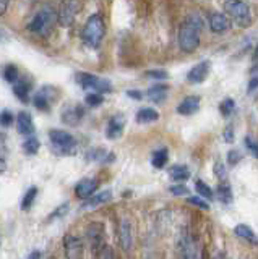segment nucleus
Here are the masks:
<instances>
[{"mask_svg": "<svg viewBox=\"0 0 258 259\" xmlns=\"http://www.w3.org/2000/svg\"><path fill=\"white\" fill-rule=\"evenodd\" d=\"M200 31H201V20L198 15H190L179 29V47L183 52L192 54L195 52L200 46Z\"/></svg>", "mask_w": 258, "mask_h": 259, "instance_id": "nucleus-1", "label": "nucleus"}, {"mask_svg": "<svg viewBox=\"0 0 258 259\" xmlns=\"http://www.w3.org/2000/svg\"><path fill=\"white\" fill-rule=\"evenodd\" d=\"M57 20H59V13L55 12L51 5H46L34 15V18L29 21L28 29L41 37H47L54 31Z\"/></svg>", "mask_w": 258, "mask_h": 259, "instance_id": "nucleus-2", "label": "nucleus"}, {"mask_svg": "<svg viewBox=\"0 0 258 259\" xmlns=\"http://www.w3.org/2000/svg\"><path fill=\"white\" fill-rule=\"evenodd\" d=\"M104 36H106V23H104L102 16L98 13L91 15L85 23V28L82 32L85 46H88L90 49H98L102 42Z\"/></svg>", "mask_w": 258, "mask_h": 259, "instance_id": "nucleus-3", "label": "nucleus"}, {"mask_svg": "<svg viewBox=\"0 0 258 259\" xmlns=\"http://www.w3.org/2000/svg\"><path fill=\"white\" fill-rule=\"evenodd\" d=\"M49 140L52 144V149L55 154L60 156H71L77 152V140L75 136L65 132V130H51L49 132Z\"/></svg>", "mask_w": 258, "mask_h": 259, "instance_id": "nucleus-4", "label": "nucleus"}, {"mask_svg": "<svg viewBox=\"0 0 258 259\" xmlns=\"http://www.w3.org/2000/svg\"><path fill=\"white\" fill-rule=\"evenodd\" d=\"M224 12L229 18L242 28H247L252 23V13L244 0H226Z\"/></svg>", "mask_w": 258, "mask_h": 259, "instance_id": "nucleus-5", "label": "nucleus"}, {"mask_svg": "<svg viewBox=\"0 0 258 259\" xmlns=\"http://www.w3.org/2000/svg\"><path fill=\"white\" fill-rule=\"evenodd\" d=\"M77 81L83 89H88L91 93L107 94L112 91V84L109 79H104L98 75H93V73H78Z\"/></svg>", "mask_w": 258, "mask_h": 259, "instance_id": "nucleus-6", "label": "nucleus"}, {"mask_svg": "<svg viewBox=\"0 0 258 259\" xmlns=\"http://www.w3.org/2000/svg\"><path fill=\"white\" fill-rule=\"evenodd\" d=\"M86 240L90 243L91 251L98 254L106 246V229H104L102 222H91L86 227Z\"/></svg>", "mask_w": 258, "mask_h": 259, "instance_id": "nucleus-7", "label": "nucleus"}, {"mask_svg": "<svg viewBox=\"0 0 258 259\" xmlns=\"http://www.w3.org/2000/svg\"><path fill=\"white\" fill-rule=\"evenodd\" d=\"M177 253L180 259H197V246L192 233L183 229L177 237Z\"/></svg>", "mask_w": 258, "mask_h": 259, "instance_id": "nucleus-8", "label": "nucleus"}, {"mask_svg": "<svg viewBox=\"0 0 258 259\" xmlns=\"http://www.w3.org/2000/svg\"><path fill=\"white\" fill-rule=\"evenodd\" d=\"M55 97H57V94H55V89L51 88V86H44L41 88L39 91L34 94L33 97V104H34V107L38 110H41V112H47L51 109V105L52 102L55 101Z\"/></svg>", "mask_w": 258, "mask_h": 259, "instance_id": "nucleus-9", "label": "nucleus"}, {"mask_svg": "<svg viewBox=\"0 0 258 259\" xmlns=\"http://www.w3.org/2000/svg\"><path fill=\"white\" fill-rule=\"evenodd\" d=\"M119 241H120V248H122L125 253H130L133 248V227L128 217H124L122 221H120Z\"/></svg>", "mask_w": 258, "mask_h": 259, "instance_id": "nucleus-10", "label": "nucleus"}, {"mask_svg": "<svg viewBox=\"0 0 258 259\" xmlns=\"http://www.w3.org/2000/svg\"><path fill=\"white\" fill-rule=\"evenodd\" d=\"M63 249H65L67 259H83V241L77 235H65Z\"/></svg>", "mask_w": 258, "mask_h": 259, "instance_id": "nucleus-11", "label": "nucleus"}, {"mask_svg": "<svg viewBox=\"0 0 258 259\" xmlns=\"http://www.w3.org/2000/svg\"><path fill=\"white\" fill-rule=\"evenodd\" d=\"M209 29L214 34H226L231 29V18L226 13L214 12L209 15Z\"/></svg>", "mask_w": 258, "mask_h": 259, "instance_id": "nucleus-12", "label": "nucleus"}, {"mask_svg": "<svg viewBox=\"0 0 258 259\" xmlns=\"http://www.w3.org/2000/svg\"><path fill=\"white\" fill-rule=\"evenodd\" d=\"M99 182L96 178H83L75 185V194L80 199H90L93 194H96V190H98Z\"/></svg>", "mask_w": 258, "mask_h": 259, "instance_id": "nucleus-13", "label": "nucleus"}, {"mask_svg": "<svg viewBox=\"0 0 258 259\" xmlns=\"http://www.w3.org/2000/svg\"><path fill=\"white\" fill-rule=\"evenodd\" d=\"M78 12V0H63L60 12H59V21L63 26H70L73 23Z\"/></svg>", "mask_w": 258, "mask_h": 259, "instance_id": "nucleus-14", "label": "nucleus"}, {"mask_svg": "<svg viewBox=\"0 0 258 259\" xmlns=\"http://www.w3.org/2000/svg\"><path fill=\"white\" fill-rule=\"evenodd\" d=\"M124 128H125V117L122 115V113H117V115L110 117L107 121L106 136L109 138V140H117V138L122 136Z\"/></svg>", "mask_w": 258, "mask_h": 259, "instance_id": "nucleus-15", "label": "nucleus"}, {"mask_svg": "<svg viewBox=\"0 0 258 259\" xmlns=\"http://www.w3.org/2000/svg\"><path fill=\"white\" fill-rule=\"evenodd\" d=\"M208 73H209V62L206 60L200 62L193 68H190V71L187 73V81L190 84H200L206 79Z\"/></svg>", "mask_w": 258, "mask_h": 259, "instance_id": "nucleus-16", "label": "nucleus"}, {"mask_svg": "<svg viewBox=\"0 0 258 259\" xmlns=\"http://www.w3.org/2000/svg\"><path fill=\"white\" fill-rule=\"evenodd\" d=\"M17 130L18 133L23 135V136H33L34 135V121H33V117H31L29 112H20L17 115Z\"/></svg>", "mask_w": 258, "mask_h": 259, "instance_id": "nucleus-17", "label": "nucleus"}, {"mask_svg": "<svg viewBox=\"0 0 258 259\" xmlns=\"http://www.w3.org/2000/svg\"><path fill=\"white\" fill-rule=\"evenodd\" d=\"M83 117H85V109L82 105H70V107H67L62 112V121L70 126H77Z\"/></svg>", "mask_w": 258, "mask_h": 259, "instance_id": "nucleus-18", "label": "nucleus"}, {"mask_svg": "<svg viewBox=\"0 0 258 259\" xmlns=\"http://www.w3.org/2000/svg\"><path fill=\"white\" fill-rule=\"evenodd\" d=\"M200 109V97L198 96H187L177 105V113L179 115H193Z\"/></svg>", "mask_w": 258, "mask_h": 259, "instance_id": "nucleus-19", "label": "nucleus"}, {"mask_svg": "<svg viewBox=\"0 0 258 259\" xmlns=\"http://www.w3.org/2000/svg\"><path fill=\"white\" fill-rule=\"evenodd\" d=\"M31 89H33V83H31L28 78H23V76L13 84V93L18 97V101H21V102L29 101Z\"/></svg>", "mask_w": 258, "mask_h": 259, "instance_id": "nucleus-20", "label": "nucleus"}, {"mask_svg": "<svg viewBox=\"0 0 258 259\" xmlns=\"http://www.w3.org/2000/svg\"><path fill=\"white\" fill-rule=\"evenodd\" d=\"M234 233L237 235L239 238L245 240L247 243H250V245L256 246L258 245V237L256 233L253 232V229L247 224H237L236 227H234Z\"/></svg>", "mask_w": 258, "mask_h": 259, "instance_id": "nucleus-21", "label": "nucleus"}, {"mask_svg": "<svg viewBox=\"0 0 258 259\" xmlns=\"http://www.w3.org/2000/svg\"><path fill=\"white\" fill-rule=\"evenodd\" d=\"M167 91H169V86L164 83H156L153 84L148 91H146V97L150 101H153L155 104H161L166 101L167 97Z\"/></svg>", "mask_w": 258, "mask_h": 259, "instance_id": "nucleus-22", "label": "nucleus"}, {"mask_svg": "<svg viewBox=\"0 0 258 259\" xmlns=\"http://www.w3.org/2000/svg\"><path fill=\"white\" fill-rule=\"evenodd\" d=\"M112 199V191L110 190H104L101 193H96L90 199H86V202H83V209H91V207H98L109 202Z\"/></svg>", "mask_w": 258, "mask_h": 259, "instance_id": "nucleus-23", "label": "nucleus"}, {"mask_svg": "<svg viewBox=\"0 0 258 259\" xmlns=\"http://www.w3.org/2000/svg\"><path fill=\"white\" fill-rule=\"evenodd\" d=\"M136 123H153V121H158L159 120V113L158 110L151 109V107H143L140 109L138 112H136Z\"/></svg>", "mask_w": 258, "mask_h": 259, "instance_id": "nucleus-24", "label": "nucleus"}, {"mask_svg": "<svg viewBox=\"0 0 258 259\" xmlns=\"http://www.w3.org/2000/svg\"><path fill=\"white\" fill-rule=\"evenodd\" d=\"M86 160L102 162V164H106V162L114 160V156L109 154L106 149H102V148H94V149H90V151L86 152Z\"/></svg>", "mask_w": 258, "mask_h": 259, "instance_id": "nucleus-25", "label": "nucleus"}, {"mask_svg": "<svg viewBox=\"0 0 258 259\" xmlns=\"http://www.w3.org/2000/svg\"><path fill=\"white\" fill-rule=\"evenodd\" d=\"M169 177L175 182H185L190 178V168L187 165H182V164L172 165L171 168H169Z\"/></svg>", "mask_w": 258, "mask_h": 259, "instance_id": "nucleus-26", "label": "nucleus"}, {"mask_svg": "<svg viewBox=\"0 0 258 259\" xmlns=\"http://www.w3.org/2000/svg\"><path fill=\"white\" fill-rule=\"evenodd\" d=\"M38 193H39V188L38 186H29V188L26 190V193H25V196H23V199H21V204H20V209L21 210H29L31 207H33V204H34V201H36V198H38Z\"/></svg>", "mask_w": 258, "mask_h": 259, "instance_id": "nucleus-27", "label": "nucleus"}, {"mask_svg": "<svg viewBox=\"0 0 258 259\" xmlns=\"http://www.w3.org/2000/svg\"><path fill=\"white\" fill-rule=\"evenodd\" d=\"M169 160V151L166 148L156 149L151 156V165L155 168H163Z\"/></svg>", "mask_w": 258, "mask_h": 259, "instance_id": "nucleus-28", "label": "nucleus"}, {"mask_svg": "<svg viewBox=\"0 0 258 259\" xmlns=\"http://www.w3.org/2000/svg\"><path fill=\"white\" fill-rule=\"evenodd\" d=\"M216 196L217 199H219L223 204H231L232 202V190H231V186L223 182L217 185V188H216Z\"/></svg>", "mask_w": 258, "mask_h": 259, "instance_id": "nucleus-29", "label": "nucleus"}, {"mask_svg": "<svg viewBox=\"0 0 258 259\" xmlns=\"http://www.w3.org/2000/svg\"><path fill=\"white\" fill-rule=\"evenodd\" d=\"M39 148H41V143H39V140L34 135L28 136L25 143H23V151H25V154H28V156H34V154H38Z\"/></svg>", "mask_w": 258, "mask_h": 259, "instance_id": "nucleus-30", "label": "nucleus"}, {"mask_svg": "<svg viewBox=\"0 0 258 259\" xmlns=\"http://www.w3.org/2000/svg\"><path fill=\"white\" fill-rule=\"evenodd\" d=\"M4 78H5L7 83H10L12 86L17 83V81L21 78L20 71L17 68V65H7V67L4 68Z\"/></svg>", "mask_w": 258, "mask_h": 259, "instance_id": "nucleus-31", "label": "nucleus"}, {"mask_svg": "<svg viewBox=\"0 0 258 259\" xmlns=\"http://www.w3.org/2000/svg\"><path fill=\"white\" fill-rule=\"evenodd\" d=\"M68 210H70V204H68V202H63V204H60L59 207H55L52 212L47 215L46 222H54V221H57V219H62L63 215H67Z\"/></svg>", "mask_w": 258, "mask_h": 259, "instance_id": "nucleus-32", "label": "nucleus"}, {"mask_svg": "<svg viewBox=\"0 0 258 259\" xmlns=\"http://www.w3.org/2000/svg\"><path fill=\"white\" fill-rule=\"evenodd\" d=\"M195 190H197V193L200 194V196H203L205 199H209V201H211V199L214 198L213 190L209 188V186H208L203 180H197V182H195Z\"/></svg>", "mask_w": 258, "mask_h": 259, "instance_id": "nucleus-33", "label": "nucleus"}, {"mask_svg": "<svg viewBox=\"0 0 258 259\" xmlns=\"http://www.w3.org/2000/svg\"><path fill=\"white\" fill-rule=\"evenodd\" d=\"M85 102L86 105H90V107H99L104 102V96L101 93H90V94H86Z\"/></svg>", "mask_w": 258, "mask_h": 259, "instance_id": "nucleus-34", "label": "nucleus"}, {"mask_svg": "<svg viewBox=\"0 0 258 259\" xmlns=\"http://www.w3.org/2000/svg\"><path fill=\"white\" fill-rule=\"evenodd\" d=\"M219 110L223 113V117H229L231 113L236 110V102L232 99H224L221 104H219Z\"/></svg>", "mask_w": 258, "mask_h": 259, "instance_id": "nucleus-35", "label": "nucleus"}, {"mask_svg": "<svg viewBox=\"0 0 258 259\" xmlns=\"http://www.w3.org/2000/svg\"><path fill=\"white\" fill-rule=\"evenodd\" d=\"M13 121H15V117H13V113L10 110H2V112H0V125H2L4 128L12 126Z\"/></svg>", "mask_w": 258, "mask_h": 259, "instance_id": "nucleus-36", "label": "nucleus"}, {"mask_svg": "<svg viewBox=\"0 0 258 259\" xmlns=\"http://www.w3.org/2000/svg\"><path fill=\"white\" fill-rule=\"evenodd\" d=\"M187 202H189V204H192V206H197L200 209H203V210L209 209V202H206V199L200 198V196H189Z\"/></svg>", "mask_w": 258, "mask_h": 259, "instance_id": "nucleus-37", "label": "nucleus"}, {"mask_svg": "<svg viewBox=\"0 0 258 259\" xmlns=\"http://www.w3.org/2000/svg\"><path fill=\"white\" fill-rule=\"evenodd\" d=\"M144 75L151 79H155V81H166L169 78L167 71H164V70H148Z\"/></svg>", "mask_w": 258, "mask_h": 259, "instance_id": "nucleus-38", "label": "nucleus"}, {"mask_svg": "<svg viewBox=\"0 0 258 259\" xmlns=\"http://www.w3.org/2000/svg\"><path fill=\"white\" fill-rule=\"evenodd\" d=\"M242 159H244V154H242L239 149H231L228 152V162L231 165H237Z\"/></svg>", "mask_w": 258, "mask_h": 259, "instance_id": "nucleus-39", "label": "nucleus"}, {"mask_svg": "<svg viewBox=\"0 0 258 259\" xmlns=\"http://www.w3.org/2000/svg\"><path fill=\"white\" fill-rule=\"evenodd\" d=\"M245 146L250 151V154H252L255 159H258V141H255L252 136H245Z\"/></svg>", "mask_w": 258, "mask_h": 259, "instance_id": "nucleus-40", "label": "nucleus"}, {"mask_svg": "<svg viewBox=\"0 0 258 259\" xmlns=\"http://www.w3.org/2000/svg\"><path fill=\"white\" fill-rule=\"evenodd\" d=\"M214 175L217 177V178H219V180H226V177H228V170H226V167H224V164H223V162H219V160H217L216 162V164H214Z\"/></svg>", "mask_w": 258, "mask_h": 259, "instance_id": "nucleus-41", "label": "nucleus"}, {"mask_svg": "<svg viewBox=\"0 0 258 259\" xmlns=\"http://www.w3.org/2000/svg\"><path fill=\"white\" fill-rule=\"evenodd\" d=\"M169 191H171V194H174V196H185V194L189 193V188L185 185H174L169 188Z\"/></svg>", "mask_w": 258, "mask_h": 259, "instance_id": "nucleus-42", "label": "nucleus"}, {"mask_svg": "<svg viewBox=\"0 0 258 259\" xmlns=\"http://www.w3.org/2000/svg\"><path fill=\"white\" fill-rule=\"evenodd\" d=\"M98 256H99V259H116V256H114V249H112L110 246H102V249L98 253Z\"/></svg>", "mask_w": 258, "mask_h": 259, "instance_id": "nucleus-43", "label": "nucleus"}, {"mask_svg": "<svg viewBox=\"0 0 258 259\" xmlns=\"http://www.w3.org/2000/svg\"><path fill=\"white\" fill-rule=\"evenodd\" d=\"M223 138H224L226 143H232L234 141V128L231 125L226 126V130L223 132Z\"/></svg>", "mask_w": 258, "mask_h": 259, "instance_id": "nucleus-44", "label": "nucleus"}, {"mask_svg": "<svg viewBox=\"0 0 258 259\" xmlns=\"http://www.w3.org/2000/svg\"><path fill=\"white\" fill-rule=\"evenodd\" d=\"M127 96L130 97V99H135V101H141L143 99V93L138 91V89H130V91H127Z\"/></svg>", "mask_w": 258, "mask_h": 259, "instance_id": "nucleus-45", "label": "nucleus"}, {"mask_svg": "<svg viewBox=\"0 0 258 259\" xmlns=\"http://www.w3.org/2000/svg\"><path fill=\"white\" fill-rule=\"evenodd\" d=\"M256 88H258V76H255V78H252V79L248 81L247 91H248V93H253Z\"/></svg>", "mask_w": 258, "mask_h": 259, "instance_id": "nucleus-46", "label": "nucleus"}, {"mask_svg": "<svg viewBox=\"0 0 258 259\" xmlns=\"http://www.w3.org/2000/svg\"><path fill=\"white\" fill-rule=\"evenodd\" d=\"M9 4H10V0H0V16H2L7 12V8H9Z\"/></svg>", "mask_w": 258, "mask_h": 259, "instance_id": "nucleus-47", "label": "nucleus"}, {"mask_svg": "<svg viewBox=\"0 0 258 259\" xmlns=\"http://www.w3.org/2000/svg\"><path fill=\"white\" fill-rule=\"evenodd\" d=\"M43 257V253L39 249H34V251H31V254L26 257V259H41Z\"/></svg>", "mask_w": 258, "mask_h": 259, "instance_id": "nucleus-48", "label": "nucleus"}, {"mask_svg": "<svg viewBox=\"0 0 258 259\" xmlns=\"http://www.w3.org/2000/svg\"><path fill=\"white\" fill-rule=\"evenodd\" d=\"M213 259H226V256H224V253H217Z\"/></svg>", "mask_w": 258, "mask_h": 259, "instance_id": "nucleus-49", "label": "nucleus"}, {"mask_svg": "<svg viewBox=\"0 0 258 259\" xmlns=\"http://www.w3.org/2000/svg\"><path fill=\"white\" fill-rule=\"evenodd\" d=\"M7 36H5V32L2 31V29H0V40H2V39H5Z\"/></svg>", "mask_w": 258, "mask_h": 259, "instance_id": "nucleus-50", "label": "nucleus"}, {"mask_svg": "<svg viewBox=\"0 0 258 259\" xmlns=\"http://www.w3.org/2000/svg\"><path fill=\"white\" fill-rule=\"evenodd\" d=\"M255 55H256V59H258V47H256V51H255Z\"/></svg>", "mask_w": 258, "mask_h": 259, "instance_id": "nucleus-51", "label": "nucleus"}, {"mask_svg": "<svg viewBox=\"0 0 258 259\" xmlns=\"http://www.w3.org/2000/svg\"><path fill=\"white\" fill-rule=\"evenodd\" d=\"M49 259H55V257H49Z\"/></svg>", "mask_w": 258, "mask_h": 259, "instance_id": "nucleus-52", "label": "nucleus"}]
</instances>
